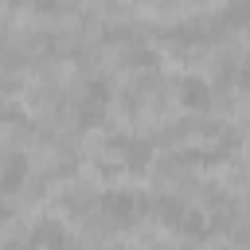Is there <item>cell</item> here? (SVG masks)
<instances>
[{
	"label": "cell",
	"mask_w": 250,
	"mask_h": 250,
	"mask_svg": "<svg viewBox=\"0 0 250 250\" xmlns=\"http://www.w3.org/2000/svg\"><path fill=\"white\" fill-rule=\"evenodd\" d=\"M125 66H152V51H141V47L129 51L125 55Z\"/></svg>",
	"instance_id": "9c48e42d"
},
{
	"label": "cell",
	"mask_w": 250,
	"mask_h": 250,
	"mask_svg": "<svg viewBox=\"0 0 250 250\" xmlns=\"http://www.w3.org/2000/svg\"><path fill=\"white\" fill-rule=\"evenodd\" d=\"M70 238H66V230L59 227V223H39L35 230H31V246H66Z\"/></svg>",
	"instance_id": "277c9868"
},
{
	"label": "cell",
	"mask_w": 250,
	"mask_h": 250,
	"mask_svg": "<svg viewBox=\"0 0 250 250\" xmlns=\"http://www.w3.org/2000/svg\"><path fill=\"white\" fill-rule=\"evenodd\" d=\"M180 98H184V105H191V109H207V105H211V90H207L203 78H184V82H180Z\"/></svg>",
	"instance_id": "7a4b0ae2"
},
{
	"label": "cell",
	"mask_w": 250,
	"mask_h": 250,
	"mask_svg": "<svg viewBox=\"0 0 250 250\" xmlns=\"http://www.w3.org/2000/svg\"><path fill=\"white\" fill-rule=\"evenodd\" d=\"M78 121H82V125H102V121H105V98H98V94L86 90V98H82V105H78Z\"/></svg>",
	"instance_id": "3957f363"
},
{
	"label": "cell",
	"mask_w": 250,
	"mask_h": 250,
	"mask_svg": "<svg viewBox=\"0 0 250 250\" xmlns=\"http://www.w3.org/2000/svg\"><path fill=\"white\" fill-rule=\"evenodd\" d=\"M23 176H27V160L20 152H8V160H4V191H16L23 184Z\"/></svg>",
	"instance_id": "5b68a950"
},
{
	"label": "cell",
	"mask_w": 250,
	"mask_h": 250,
	"mask_svg": "<svg viewBox=\"0 0 250 250\" xmlns=\"http://www.w3.org/2000/svg\"><path fill=\"white\" fill-rule=\"evenodd\" d=\"M223 20H227V23H250V0H238V4H230Z\"/></svg>",
	"instance_id": "ba28073f"
},
{
	"label": "cell",
	"mask_w": 250,
	"mask_h": 250,
	"mask_svg": "<svg viewBox=\"0 0 250 250\" xmlns=\"http://www.w3.org/2000/svg\"><path fill=\"white\" fill-rule=\"evenodd\" d=\"M176 227H180L184 234H191V238H203V234H207V219H203L199 211H184V219H180Z\"/></svg>",
	"instance_id": "52a82bcc"
},
{
	"label": "cell",
	"mask_w": 250,
	"mask_h": 250,
	"mask_svg": "<svg viewBox=\"0 0 250 250\" xmlns=\"http://www.w3.org/2000/svg\"><path fill=\"white\" fill-rule=\"evenodd\" d=\"M152 215H156L160 223H168V227H176V223L184 219V203H180V199H172V195H160V199L152 203Z\"/></svg>",
	"instance_id": "8992f818"
},
{
	"label": "cell",
	"mask_w": 250,
	"mask_h": 250,
	"mask_svg": "<svg viewBox=\"0 0 250 250\" xmlns=\"http://www.w3.org/2000/svg\"><path fill=\"white\" fill-rule=\"evenodd\" d=\"M145 207H148V203H145L141 195H125V191H105V195H102V211H105L113 223H121V227H133Z\"/></svg>",
	"instance_id": "6da1fadb"
}]
</instances>
